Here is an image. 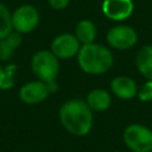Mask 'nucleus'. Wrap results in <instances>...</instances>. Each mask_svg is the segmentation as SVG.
Returning <instances> with one entry per match:
<instances>
[{
  "label": "nucleus",
  "instance_id": "f3484780",
  "mask_svg": "<svg viewBox=\"0 0 152 152\" xmlns=\"http://www.w3.org/2000/svg\"><path fill=\"white\" fill-rule=\"evenodd\" d=\"M14 50L15 49H13L5 38L0 39V61H10L14 55Z\"/></svg>",
  "mask_w": 152,
  "mask_h": 152
},
{
  "label": "nucleus",
  "instance_id": "2eb2a0df",
  "mask_svg": "<svg viewBox=\"0 0 152 152\" xmlns=\"http://www.w3.org/2000/svg\"><path fill=\"white\" fill-rule=\"evenodd\" d=\"M13 31L12 12L6 5L0 2V39L6 38Z\"/></svg>",
  "mask_w": 152,
  "mask_h": 152
},
{
  "label": "nucleus",
  "instance_id": "9d476101",
  "mask_svg": "<svg viewBox=\"0 0 152 152\" xmlns=\"http://www.w3.org/2000/svg\"><path fill=\"white\" fill-rule=\"evenodd\" d=\"M112 93L121 100H131L138 94L135 81L127 76H116L110 81Z\"/></svg>",
  "mask_w": 152,
  "mask_h": 152
},
{
  "label": "nucleus",
  "instance_id": "a211bd4d",
  "mask_svg": "<svg viewBox=\"0 0 152 152\" xmlns=\"http://www.w3.org/2000/svg\"><path fill=\"white\" fill-rule=\"evenodd\" d=\"M5 39L8 42V44H10L13 49H17V48L20 46V44H21V42H23V34L13 30Z\"/></svg>",
  "mask_w": 152,
  "mask_h": 152
},
{
  "label": "nucleus",
  "instance_id": "f257e3e1",
  "mask_svg": "<svg viewBox=\"0 0 152 152\" xmlns=\"http://www.w3.org/2000/svg\"><path fill=\"white\" fill-rule=\"evenodd\" d=\"M58 116L65 131L75 137L87 135L93 127V110L81 99L65 101L59 108Z\"/></svg>",
  "mask_w": 152,
  "mask_h": 152
},
{
  "label": "nucleus",
  "instance_id": "0eeeda50",
  "mask_svg": "<svg viewBox=\"0 0 152 152\" xmlns=\"http://www.w3.org/2000/svg\"><path fill=\"white\" fill-rule=\"evenodd\" d=\"M81 43L76 38L75 34L72 33H61L56 36L50 45V50L59 58V59H69L75 56H77L80 49H81Z\"/></svg>",
  "mask_w": 152,
  "mask_h": 152
},
{
  "label": "nucleus",
  "instance_id": "ddd939ff",
  "mask_svg": "<svg viewBox=\"0 0 152 152\" xmlns=\"http://www.w3.org/2000/svg\"><path fill=\"white\" fill-rule=\"evenodd\" d=\"M74 34L76 36V38L78 39V42L82 45L94 43L95 38H96V26L89 19L80 20L76 24L75 33Z\"/></svg>",
  "mask_w": 152,
  "mask_h": 152
},
{
  "label": "nucleus",
  "instance_id": "39448f33",
  "mask_svg": "<svg viewBox=\"0 0 152 152\" xmlns=\"http://www.w3.org/2000/svg\"><path fill=\"white\" fill-rule=\"evenodd\" d=\"M40 20V15L38 10L28 4L20 5L12 12V23H13V30L26 34L33 31Z\"/></svg>",
  "mask_w": 152,
  "mask_h": 152
},
{
  "label": "nucleus",
  "instance_id": "4468645a",
  "mask_svg": "<svg viewBox=\"0 0 152 152\" xmlns=\"http://www.w3.org/2000/svg\"><path fill=\"white\" fill-rule=\"evenodd\" d=\"M15 74H17L15 64H7L5 66L0 65V89L1 90H10L14 87Z\"/></svg>",
  "mask_w": 152,
  "mask_h": 152
},
{
  "label": "nucleus",
  "instance_id": "20e7f679",
  "mask_svg": "<svg viewBox=\"0 0 152 152\" xmlns=\"http://www.w3.org/2000/svg\"><path fill=\"white\" fill-rule=\"evenodd\" d=\"M122 139L127 148L132 152L152 151V131L140 124L128 125L122 133Z\"/></svg>",
  "mask_w": 152,
  "mask_h": 152
},
{
  "label": "nucleus",
  "instance_id": "f03ea898",
  "mask_svg": "<svg viewBox=\"0 0 152 152\" xmlns=\"http://www.w3.org/2000/svg\"><path fill=\"white\" fill-rule=\"evenodd\" d=\"M76 57L81 70L89 75L106 74L114 63L112 51L107 46L95 42L81 45Z\"/></svg>",
  "mask_w": 152,
  "mask_h": 152
},
{
  "label": "nucleus",
  "instance_id": "dca6fc26",
  "mask_svg": "<svg viewBox=\"0 0 152 152\" xmlns=\"http://www.w3.org/2000/svg\"><path fill=\"white\" fill-rule=\"evenodd\" d=\"M137 96H138V99L141 102H150V101H152V81L147 80L138 89Z\"/></svg>",
  "mask_w": 152,
  "mask_h": 152
},
{
  "label": "nucleus",
  "instance_id": "6ab92c4d",
  "mask_svg": "<svg viewBox=\"0 0 152 152\" xmlns=\"http://www.w3.org/2000/svg\"><path fill=\"white\" fill-rule=\"evenodd\" d=\"M48 2L55 10H64L69 5L70 0H48Z\"/></svg>",
  "mask_w": 152,
  "mask_h": 152
},
{
  "label": "nucleus",
  "instance_id": "423d86ee",
  "mask_svg": "<svg viewBox=\"0 0 152 152\" xmlns=\"http://www.w3.org/2000/svg\"><path fill=\"white\" fill-rule=\"evenodd\" d=\"M106 40L115 50H128L138 43V32L129 25L119 24L107 31Z\"/></svg>",
  "mask_w": 152,
  "mask_h": 152
},
{
  "label": "nucleus",
  "instance_id": "9b49d317",
  "mask_svg": "<svg viewBox=\"0 0 152 152\" xmlns=\"http://www.w3.org/2000/svg\"><path fill=\"white\" fill-rule=\"evenodd\" d=\"M86 102L94 112H104L112 104V96L108 90L103 88H95L87 95Z\"/></svg>",
  "mask_w": 152,
  "mask_h": 152
},
{
  "label": "nucleus",
  "instance_id": "1a4fd4ad",
  "mask_svg": "<svg viewBox=\"0 0 152 152\" xmlns=\"http://www.w3.org/2000/svg\"><path fill=\"white\" fill-rule=\"evenodd\" d=\"M134 10L133 0H103L102 13L113 21L128 19Z\"/></svg>",
  "mask_w": 152,
  "mask_h": 152
},
{
  "label": "nucleus",
  "instance_id": "7ed1b4c3",
  "mask_svg": "<svg viewBox=\"0 0 152 152\" xmlns=\"http://www.w3.org/2000/svg\"><path fill=\"white\" fill-rule=\"evenodd\" d=\"M31 70L37 80L53 82L59 74V58L51 50H39L31 58Z\"/></svg>",
  "mask_w": 152,
  "mask_h": 152
},
{
  "label": "nucleus",
  "instance_id": "f8f14e48",
  "mask_svg": "<svg viewBox=\"0 0 152 152\" xmlns=\"http://www.w3.org/2000/svg\"><path fill=\"white\" fill-rule=\"evenodd\" d=\"M135 63L139 72L146 80L152 81V45H145L138 51Z\"/></svg>",
  "mask_w": 152,
  "mask_h": 152
},
{
  "label": "nucleus",
  "instance_id": "6e6552de",
  "mask_svg": "<svg viewBox=\"0 0 152 152\" xmlns=\"http://www.w3.org/2000/svg\"><path fill=\"white\" fill-rule=\"evenodd\" d=\"M50 88L43 81H30L25 83L19 90V99L26 104H37L48 99Z\"/></svg>",
  "mask_w": 152,
  "mask_h": 152
}]
</instances>
